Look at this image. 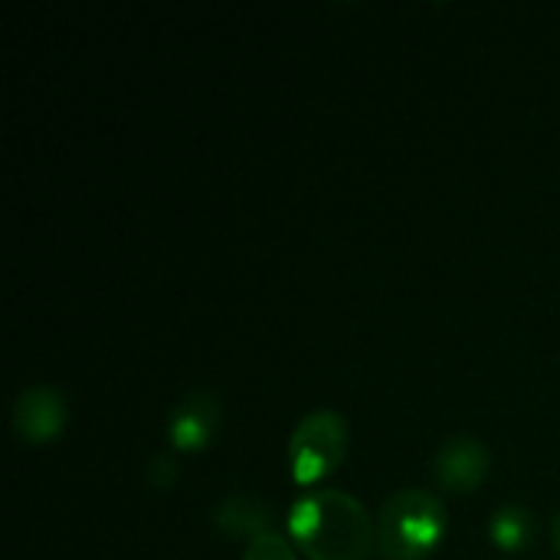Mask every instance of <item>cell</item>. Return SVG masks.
<instances>
[{"label": "cell", "instance_id": "1", "mask_svg": "<svg viewBox=\"0 0 560 560\" xmlns=\"http://www.w3.org/2000/svg\"><path fill=\"white\" fill-rule=\"evenodd\" d=\"M289 538L308 560H368L377 522L351 492L312 489L289 509Z\"/></svg>", "mask_w": 560, "mask_h": 560}, {"label": "cell", "instance_id": "2", "mask_svg": "<svg viewBox=\"0 0 560 560\" xmlns=\"http://www.w3.org/2000/svg\"><path fill=\"white\" fill-rule=\"evenodd\" d=\"M450 512L427 489H400L377 512V551L387 560L430 558L446 538Z\"/></svg>", "mask_w": 560, "mask_h": 560}, {"label": "cell", "instance_id": "3", "mask_svg": "<svg viewBox=\"0 0 560 560\" xmlns=\"http://www.w3.org/2000/svg\"><path fill=\"white\" fill-rule=\"evenodd\" d=\"M348 450V420L331 407L308 410L289 433V472L295 486H315L335 472Z\"/></svg>", "mask_w": 560, "mask_h": 560}, {"label": "cell", "instance_id": "4", "mask_svg": "<svg viewBox=\"0 0 560 560\" xmlns=\"http://www.w3.org/2000/svg\"><path fill=\"white\" fill-rule=\"evenodd\" d=\"M66 420H69V404H66L62 390L52 384L23 387L10 410L13 433L30 446H43V443L56 440L62 433Z\"/></svg>", "mask_w": 560, "mask_h": 560}, {"label": "cell", "instance_id": "5", "mask_svg": "<svg viewBox=\"0 0 560 560\" xmlns=\"http://www.w3.org/2000/svg\"><path fill=\"white\" fill-rule=\"evenodd\" d=\"M492 469V453L479 436H450L433 456V479L443 492H472L486 482Z\"/></svg>", "mask_w": 560, "mask_h": 560}, {"label": "cell", "instance_id": "6", "mask_svg": "<svg viewBox=\"0 0 560 560\" xmlns=\"http://www.w3.org/2000/svg\"><path fill=\"white\" fill-rule=\"evenodd\" d=\"M223 420V400L217 390L184 394L167 417V440L180 453H200L210 446Z\"/></svg>", "mask_w": 560, "mask_h": 560}, {"label": "cell", "instance_id": "7", "mask_svg": "<svg viewBox=\"0 0 560 560\" xmlns=\"http://www.w3.org/2000/svg\"><path fill=\"white\" fill-rule=\"evenodd\" d=\"M210 522L213 528L223 535V538H259L266 532H272V509L266 499L253 495V492H230L223 495L213 512H210Z\"/></svg>", "mask_w": 560, "mask_h": 560}, {"label": "cell", "instance_id": "8", "mask_svg": "<svg viewBox=\"0 0 560 560\" xmlns=\"http://www.w3.org/2000/svg\"><path fill=\"white\" fill-rule=\"evenodd\" d=\"M532 532H535V515L515 502L499 505L489 518V538L502 551H522L532 541Z\"/></svg>", "mask_w": 560, "mask_h": 560}, {"label": "cell", "instance_id": "9", "mask_svg": "<svg viewBox=\"0 0 560 560\" xmlns=\"http://www.w3.org/2000/svg\"><path fill=\"white\" fill-rule=\"evenodd\" d=\"M295 551H299V548H295L285 535L266 532V535H259V538H253V541L246 545V551H243V558L240 560H299Z\"/></svg>", "mask_w": 560, "mask_h": 560}, {"label": "cell", "instance_id": "10", "mask_svg": "<svg viewBox=\"0 0 560 560\" xmlns=\"http://www.w3.org/2000/svg\"><path fill=\"white\" fill-rule=\"evenodd\" d=\"M177 472H180V466H177L174 453H167V450H158V453L148 459V482L158 486V489L174 486V482H177Z\"/></svg>", "mask_w": 560, "mask_h": 560}, {"label": "cell", "instance_id": "11", "mask_svg": "<svg viewBox=\"0 0 560 560\" xmlns=\"http://www.w3.org/2000/svg\"><path fill=\"white\" fill-rule=\"evenodd\" d=\"M551 545H555V551L560 555V512L555 515V522H551Z\"/></svg>", "mask_w": 560, "mask_h": 560}]
</instances>
